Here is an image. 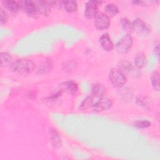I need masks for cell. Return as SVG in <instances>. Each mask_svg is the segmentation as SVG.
Masks as SVG:
<instances>
[{"label": "cell", "mask_w": 160, "mask_h": 160, "mask_svg": "<svg viewBox=\"0 0 160 160\" xmlns=\"http://www.w3.org/2000/svg\"><path fill=\"white\" fill-rule=\"evenodd\" d=\"M35 65L32 61L27 59H19L12 62L10 66L12 71L20 74H28L34 69Z\"/></svg>", "instance_id": "1"}, {"label": "cell", "mask_w": 160, "mask_h": 160, "mask_svg": "<svg viewBox=\"0 0 160 160\" xmlns=\"http://www.w3.org/2000/svg\"><path fill=\"white\" fill-rule=\"evenodd\" d=\"M109 78L112 84L117 88L122 86L126 82L125 74L118 68H113L110 70Z\"/></svg>", "instance_id": "2"}, {"label": "cell", "mask_w": 160, "mask_h": 160, "mask_svg": "<svg viewBox=\"0 0 160 160\" xmlns=\"http://www.w3.org/2000/svg\"><path fill=\"white\" fill-rule=\"evenodd\" d=\"M132 24L133 31H134L139 36L145 37L147 36L151 32V28L149 26L141 19L137 18L134 19Z\"/></svg>", "instance_id": "3"}, {"label": "cell", "mask_w": 160, "mask_h": 160, "mask_svg": "<svg viewBox=\"0 0 160 160\" xmlns=\"http://www.w3.org/2000/svg\"><path fill=\"white\" fill-rule=\"evenodd\" d=\"M132 38L129 34L124 35L116 46V51L120 54L126 53L131 48Z\"/></svg>", "instance_id": "4"}, {"label": "cell", "mask_w": 160, "mask_h": 160, "mask_svg": "<svg viewBox=\"0 0 160 160\" xmlns=\"http://www.w3.org/2000/svg\"><path fill=\"white\" fill-rule=\"evenodd\" d=\"M94 19L95 27L100 30L107 29L111 24L109 17L103 12H98Z\"/></svg>", "instance_id": "5"}, {"label": "cell", "mask_w": 160, "mask_h": 160, "mask_svg": "<svg viewBox=\"0 0 160 160\" xmlns=\"http://www.w3.org/2000/svg\"><path fill=\"white\" fill-rule=\"evenodd\" d=\"M21 9H22L28 16L36 18L38 15V11L37 9L35 2L31 1H23L19 2Z\"/></svg>", "instance_id": "6"}, {"label": "cell", "mask_w": 160, "mask_h": 160, "mask_svg": "<svg viewBox=\"0 0 160 160\" xmlns=\"http://www.w3.org/2000/svg\"><path fill=\"white\" fill-rule=\"evenodd\" d=\"M112 101L108 98H100L92 106L93 110L96 112H102L108 109L112 106Z\"/></svg>", "instance_id": "7"}, {"label": "cell", "mask_w": 160, "mask_h": 160, "mask_svg": "<svg viewBox=\"0 0 160 160\" xmlns=\"http://www.w3.org/2000/svg\"><path fill=\"white\" fill-rule=\"evenodd\" d=\"M101 3L99 1H89L86 4L84 15L88 19L94 18L96 15L98 14V5Z\"/></svg>", "instance_id": "8"}, {"label": "cell", "mask_w": 160, "mask_h": 160, "mask_svg": "<svg viewBox=\"0 0 160 160\" xmlns=\"http://www.w3.org/2000/svg\"><path fill=\"white\" fill-rule=\"evenodd\" d=\"M99 42L105 51H110L114 48V44L108 33H104L100 37Z\"/></svg>", "instance_id": "9"}, {"label": "cell", "mask_w": 160, "mask_h": 160, "mask_svg": "<svg viewBox=\"0 0 160 160\" xmlns=\"http://www.w3.org/2000/svg\"><path fill=\"white\" fill-rule=\"evenodd\" d=\"M35 4L39 14L43 16H48L50 14L51 6L49 1H35Z\"/></svg>", "instance_id": "10"}, {"label": "cell", "mask_w": 160, "mask_h": 160, "mask_svg": "<svg viewBox=\"0 0 160 160\" xmlns=\"http://www.w3.org/2000/svg\"><path fill=\"white\" fill-rule=\"evenodd\" d=\"M106 94V89L101 84H94L92 86L91 94L92 97L102 98Z\"/></svg>", "instance_id": "11"}, {"label": "cell", "mask_w": 160, "mask_h": 160, "mask_svg": "<svg viewBox=\"0 0 160 160\" xmlns=\"http://www.w3.org/2000/svg\"><path fill=\"white\" fill-rule=\"evenodd\" d=\"M2 4L5 8L12 13L17 12L21 9L19 2L14 1H4Z\"/></svg>", "instance_id": "12"}, {"label": "cell", "mask_w": 160, "mask_h": 160, "mask_svg": "<svg viewBox=\"0 0 160 160\" xmlns=\"http://www.w3.org/2000/svg\"><path fill=\"white\" fill-rule=\"evenodd\" d=\"M62 6L65 10L68 12H74L78 9L77 2L74 1H62Z\"/></svg>", "instance_id": "13"}, {"label": "cell", "mask_w": 160, "mask_h": 160, "mask_svg": "<svg viewBox=\"0 0 160 160\" xmlns=\"http://www.w3.org/2000/svg\"><path fill=\"white\" fill-rule=\"evenodd\" d=\"M105 12H106V15L109 16H114L116 15L118 12L119 9L114 4H108L104 8Z\"/></svg>", "instance_id": "14"}, {"label": "cell", "mask_w": 160, "mask_h": 160, "mask_svg": "<svg viewBox=\"0 0 160 160\" xmlns=\"http://www.w3.org/2000/svg\"><path fill=\"white\" fill-rule=\"evenodd\" d=\"M121 24L123 29L128 33H131L133 31L132 22L126 18H123L121 19Z\"/></svg>", "instance_id": "15"}, {"label": "cell", "mask_w": 160, "mask_h": 160, "mask_svg": "<svg viewBox=\"0 0 160 160\" xmlns=\"http://www.w3.org/2000/svg\"><path fill=\"white\" fill-rule=\"evenodd\" d=\"M12 57L7 52L1 53V61L2 67H6L9 65L11 66L12 64Z\"/></svg>", "instance_id": "16"}, {"label": "cell", "mask_w": 160, "mask_h": 160, "mask_svg": "<svg viewBox=\"0 0 160 160\" xmlns=\"http://www.w3.org/2000/svg\"><path fill=\"white\" fill-rule=\"evenodd\" d=\"M151 82L154 89L159 91V74L158 71L154 72L151 77Z\"/></svg>", "instance_id": "17"}, {"label": "cell", "mask_w": 160, "mask_h": 160, "mask_svg": "<svg viewBox=\"0 0 160 160\" xmlns=\"http://www.w3.org/2000/svg\"><path fill=\"white\" fill-rule=\"evenodd\" d=\"M146 64V56L143 53L137 54L135 58V64L138 68H142Z\"/></svg>", "instance_id": "18"}, {"label": "cell", "mask_w": 160, "mask_h": 160, "mask_svg": "<svg viewBox=\"0 0 160 160\" xmlns=\"http://www.w3.org/2000/svg\"><path fill=\"white\" fill-rule=\"evenodd\" d=\"M64 88H66V91H68L71 94H73L76 93L78 89V85L73 81H68L64 83Z\"/></svg>", "instance_id": "19"}, {"label": "cell", "mask_w": 160, "mask_h": 160, "mask_svg": "<svg viewBox=\"0 0 160 160\" xmlns=\"http://www.w3.org/2000/svg\"><path fill=\"white\" fill-rule=\"evenodd\" d=\"M93 105V97L92 96H88L81 104V109H86L91 107H92Z\"/></svg>", "instance_id": "20"}, {"label": "cell", "mask_w": 160, "mask_h": 160, "mask_svg": "<svg viewBox=\"0 0 160 160\" xmlns=\"http://www.w3.org/2000/svg\"><path fill=\"white\" fill-rule=\"evenodd\" d=\"M118 69L124 74V72H128L131 71V70L132 69V65L128 61H124L120 63Z\"/></svg>", "instance_id": "21"}, {"label": "cell", "mask_w": 160, "mask_h": 160, "mask_svg": "<svg viewBox=\"0 0 160 160\" xmlns=\"http://www.w3.org/2000/svg\"><path fill=\"white\" fill-rule=\"evenodd\" d=\"M133 125L138 128H146L151 126V122L147 120H139L135 121Z\"/></svg>", "instance_id": "22"}, {"label": "cell", "mask_w": 160, "mask_h": 160, "mask_svg": "<svg viewBox=\"0 0 160 160\" xmlns=\"http://www.w3.org/2000/svg\"><path fill=\"white\" fill-rule=\"evenodd\" d=\"M0 17H1V23L5 24L8 19V16L7 13L4 11V9H2V8L0 9Z\"/></svg>", "instance_id": "23"}]
</instances>
